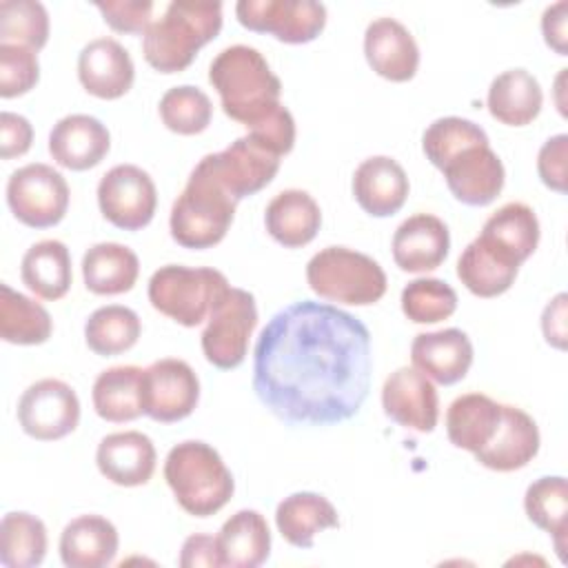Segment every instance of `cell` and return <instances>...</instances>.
<instances>
[{"label":"cell","instance_id":"cell-1","mask_svg":"<svg viewBox=\"0 0 568 568\" xmlns=\"http://www.w3.org/2000/svg\"><path fill=\"white\" fill-rule=\"evenodd\" d=\"M371 331L355 315L302 300L280 308L253 348V390L288 426H335L371 388Z\"/></svg>","mask_w":568,"mask_h":568},{"label":"cell","instance_id":"cell-2","mask_svg":"<svg viewBox=\"0 0 568 568\" xmlns=\"http://www.w3.org/2000/svg\"><path fill=\"white\" fill-rule=\"evenodd\" d=\"M209 82L220 95L222 111L246 129L257 126L282 106L280 78L266 58L248 44L222 49L209 67Z\"/></svg>","mask_w":568,"mask_h":568},{"label":"cell","instance_id":"cell-3","mask_svg":"<svg viewBox=\"0 0 568 568\" xmlns=\"http://www.w3.org/2000/svg\"><path fill=\"white\" fill-rule=\"evenodd\" d=\"M222 2L175 0L142 36L144 60L160 73L184 71L197 51L217 38Z\"/></svg>","mask_w":568,"mask_h":568},{"label":"cell","instance_id":"cell-4","mask_svg":"<svg viewBox=\"0 0 568 568\" xmlns=\"http://www.w3.org/2000/svg\"><path fill=\"white\" fill-rule=\"evenodd\" d=\"M164 479L175 501L193 517H211L233 497L235 481L220 453L200 439L175 444L164 459Z\"/></svg>","mask_w":568,"mask_h":568},{"label":"cell","instance_id":"cell-5","mask_svg":"<svg viewBox=\"0 0 568 568\" xmlns=\"http://www.w3.org/2000/svg\"><path fill=\"white\" fill-rule=\"evenodd\" d=\"M237 202L202 169H193L182 193L173 202L171 237L193 251L220 244L233 224Z\"/></svg>","mask_w":568,"mask_h":568},{"label":"cell","instance_id":"cell-6","mask_svg":"<svg viewBox=\"0 0 568 568\" xmlns=\"http://www.w3.org/2000/svg\"><path fill=\"white\" fill-rule=\"evenodd\" d=\"M311 291L324 300L351 306H368L384 297L386 273L366 253L346 246H326L306 264Z\"/></svg>","mask_w":568,"mask_h":568},{"label":"cell","instance_id":"cell-7","mask_svg":"<svg viewBox=\"0 0 568 568\" xmlns=\"http://www.w3.org/2000/svg\"><path fill=\"white\" fill-rule=\"evenodd\" d=\"M229 291L224 273L211 266H160L149 280V302L155 311L182 326H197L209 320L217 300Z\"/></svg>","mask_w":568,"mask_h":568},{"label":"cell","instance_id":"cell-8","mask_svg":"<svg viewBox=\"0 0 568 568\" xmlns=\"http://www.w3.org/2000/svg\"><path fill=\"white\" fill-rule=\"evenodd\" d=\"M257 326V304L253 293L229 286L213 306L202 331V353L209 364L222 371L237 368L248 351V339Z\"/></svg>","mask_w":568,"mask_h":568},{"label":"cell","instance_id":"cell-9","mask_svg":"<svg viewBox=\"0 0 568 568\" xmlns=\"http://www.w3.org/2000/svg\"><path fill=\"white\" fill-rule=\"evenodd\" d=\"M69 184L49 164L31 162L16 169L7 182V204L18 222L49 229L62 222L69 209Z\"/></svg>","mask_w":568,"mask_h":568},{"label":"cell","instance_id":"cell-10","mask_svg":"<svg viewBox=\"0 0 568 568\" xmlns=\"http://www.w3.org/2000/svg\"><path fill=\"white\" fill-rule=\"evenodd\" d=\"M211 175L235 202L255 195L280 171V155L257 142L253 135H242L217 153L204 155L197 164Z\"/></svg>","mask_w":568,"mask_h":568},{"label":"cell","instance_id":"cell-11","mask_svg":"<svg viewBox=\"0 0 568 568\" xmlns=\"http://www.w3.org/2000/svg\"><path fill=\"white\" fill-rule=\"evenodd\" d=\"M237 22L286 44H306L326 27V7L315 0H240Z\"/></svg>","mask_w":568,"mask_h":568},{"label":"cell","instance_id":"cell-12","mask_svg":"<svg viewBox=\"0 0 568 568\" xmlns=\"http://www.w3.org/2000/svg\"><path fill=\"white\" fill-rule=\"evenodd\" d=\"M98 206L104 220L122 231L144 229L158 206L151 175L135 164H115L98 182Z\"/></svg>","mask_w":568,"mask_h":568},{"label":"cell","instance_id":"cell-13","mask_svg":"<svg viewBox=\"0 0 568 568\" xmlns=\"http://www.w3.org/2000/svg\"><path fill=\"white\" fill-rule=\"evenodd\" d=\"M22 430L38 442H55L75 430L80 422V399L62 379H38L18 402Z\"/></svg>","mask_w":568,"mask_h":568},{"label":"cell","instance_id":"cell-14","mask_svg":"<svg viewBox=\"0 0 568 568\" xmlns=\"http://www.w3.org/2000/svg\"><path fill=\"white\" fill-rule=\"evenodd\" d=\"M200 402V379L195 371L178 357L149 364L142 373L144 415L160 424L189 417Z\"/></svg>","mask_w":568,"mask_h":568},{"label":"cell","instance_id":"cell-15","mask_svg":"<svg viewBox=\"0 0 568 568\" xmlns=\"http://www.w3.org/2000/svg\"><path fill=\"white\" fill-rule=\"evenodd\" d=\"M382 408L388 419L417 433H433L439 419L437 390L415 366H402L386 377Z\"/></svg>","mask_w":568,"mask_h":568},{"label":"cell","instance_id":"cell-16","mask_svg":"<svg viewBox=\"0 0 568 568\" xmlns=\"http://www.w3.org/2000/svg\"><path fill=\"white\" fill-rule=\"evenodd\" d=\"M444 180L453 197L466 206H486L504 189L506 171L490 144L464 149L444 169Z\"/></svg>","mask_w":568,"mask_h":568},{"label":"cell","instance_id":"cell-17","mask_svg":"<svg viewBox=\"0 0 568 568\" xmlns=\"http://www.w3.org/2000/svg\"><path fill=\"white\" fill-rule=\"evenodd\" d=\"M364 55L371 69L390 82H408L419 67V47L413 33L395 18L382 16L364 31Z\"/></svg>","mask_w":568,"mask_h":568},{"label":"cell","instance_id":"cell-18","mask_svg":"<svg viewBox=\"0 0 568 568\" xmlns=\"http://www.w3.org/2000/svg\"><path fill=\"white\" fill-rule=\"evenodd\" d=\"M78 80L87 93L100 100H118L133 87L135 67L118 40L95 38L78 55Z\"/></svg>","mask_w":568,"mask_h":568},{"label":"cell","instance_id":"cell-19","mask_svg":"<svg viewBox=\"0 0 568 568\" xmlns=\"http://www.w3.org/2000/svg\"><path fill=\"white\" fill-rule=\"evenodd\" d=\"M111 149L109 129L93 115L71 113L60 118L49 133V153L69 171L98 166Z\"/></svg>","mask_w":568,"mask_h":568},{"label":"cell","instance_id":"cell-20","mask_svg":"<svg viewBox=\"0 0 568 568\" xmlns=\"http://www.w3.org/2000/svg\"><path fill=\"white\" fill-rule=\"evenodd\" d=\"M539 453V428L535 419L510 404H501V419L493 439L475 453V459L497 473L524 468Z\"/></svg>","mask_w":568,"mask_h":568},{"label":"cell","instance_id":"cell-21","mask_svg":"<svg viewBox=\"0 0 568 568\" xmlns=\"http://www.w3.org/2000/svg\"><path fill=\"white\" fill-rule=\"evenodd\" d=\"M408 191L404 166L388 155L366 158L353 173V197L373 217L395 215L406 204Z\"/></svg>","mask_w":568,"mask_h":568},{"label":"cell","instance_id":"cell-22","mask_svg":"<svg viewBox=\"0 0 568 568\" xmlns=\"http://www.w3.org/2000/svg\"><path fill=\"white\" fill-rule=\"evenodd\" d=\"M393 260L406 273H426L442 266L450 251V233L444 220L417 213L404 220L393 235Z\"/></svg>","mask_w":568,"mask_h":568},{"label":"cell","instance_id":"cell-23","mask_svg":"<svg viewBox=\"0 0 568 568\" xmlns=\"http://www.w3.org/2000/svg\"><path fill=\"white\" fill-rule=\"evenodd\" d=\"M410 362L428 379L450 386L466 377L473 364V342L462 328H442L415 335Z\"/></svg>","mask_w":568,"mask_h":568},{"label":"cell","instance_id":"cell-24","mask_svg":"<svg viewBox=\"0 0 568 568\" xmlns=\"http://www.w3.org/2000/svg\"><path fill=\"white\" fill-rule=\"evenodd\" d=\"M158 453L149 435L140 430L111 433L95 450L98 470L118 486H144L155 473Z\"/></svg>","mask_w":568,"mask_h":568},{"label":"cell","instance_id":"cell-25","mask_svg":"<svg viewBox=\"0 0 568 568\" xmlns=\"http://www.w3.org/2000/svg\"><path fill=\"white\" fill-rule=\"evenodd\" d=\"M120 537L102 515H80L60 535V559L67 568H104L118 555Z\"/></svg>","mask_w":568,"mask_h":568},{"label":"cell","instance_id":"cell-26","mask_svg":"<svg viewBox=\"0 0 568 568\" xmlns=\"http://www.w3.org/2000/svg\"><path fill=\"white\" fill-rule=\"evenodd\" d=\"M264 226L284 248H300L315 240L322 226V211L311 193L286 189L266 204Z\"/></svg>","mask_w":568,"mask_h":568},{"label":"cell","instance_id":"cell-27","mask_svg":"<svg viewBox=\"0 0 568 568\" xmlns=\"http://www.w3.org/2000/svg\"><path fill=\"white\" fill-rule=\"evenodd\" d=\"M220 561L226 568H257L271 555V530L257 510L242 508L231 515L217 537Z\"/></svg>","mask_w":568,"mask_h":568},{"label":"cell","instance_id":"cell-28","mask_svg":"<svg viewBox=\"0 0 568 568\" xmlns=\"http://www.w3.org/2000/svg\"><path fill=\"white\" fill-rule=\"evenodd\" d=\"M477 237L521 266L539 244V220L528 204L508 202L484 222Z\"/></svg>","mask_w":568,"mask_h":568},{"label":"cell","instance_id":"cell-29","mask_svg":"<svg viewBox=\"0 0 568 568\" xmlns=\"http://www.w3.org/2000/svg\"><path fill=\"white\" fill-rule=\"evenodd\" d=\"M275 526L291 546L311 548L317 532L339 526V515L324 495L302 490L277 504Z\"/></svg>","mask_w":568,"mask_h":568},{"label":"cell","instance_id":"cell-30","mask_svg":"<svg viewBox=\"0 0 568 568\" xmlns=\"http://www.w3.org/2000/svg\"><path fill=\"white\" fill-rule=\"evenodd\" d=\"M486 104L497 122L526 126L539 115L544 91L537 78L526 69H508L490 82Z\"/></svg>","mask_w":568,"mask_h":568},{"label":"cell","instance_id":"cell-31","mask_svg":"<svg viewBox=\"0 0 568 568\" xmlns=\"http://www.w3.org/2000/svg\"><path fill=\"white\" fill-rule=\"evenodd\" d=\"M499 419L501 404L484 393H466L446 410V435L455 448L475 455L493 439Z\"/></svg>","mask_w":568,"mask_h":568},{"label":"cell","instance_id":"cell-32","mask_svg":"<svg viewBox=\"0 0 568 568\" xmlns=\"http://www.w3.org/2000/svg\"><path fill=\"white\" fill-rule=\"evenodd\" d=\"M22 284L42 300H60L73 282L71 253L60 240H40L27 248L20 264Z\"/></svg>","mask_w":568,"mask_h":568},{"label":"cell","instance_id":"cell-33","mask_svg":"<svg viewBox=\"0 0 568 568\" xmlns=\"http://www.w3.org/2000/svg\"><path fill=\"white\" fill-rule=\"evenodd\" d=\"M138 255L118 242H98L82 257L84 286L95 295L126 293L138 282Z\"/></svg>","mask_w":568,"mask_h":568},{"label":"cell","instance_id":"cell-34","mask_svg":"<svg viewBox=\"0 0 568 568\" xmlns=\"http://www.w3.org/2000/svg\"><path fill=\"white\" fill-rule=\"evenodd\" d=\"M142 373L144 368L126 364L102 371L91 390L93 408L104 422L124 424L144 415L142 404Z\"/></svg>","mask_w":568,"mask_h":568},{"label":"cell","instance_id":"cell-35","mask_svg":"<svg viewBox=\"0 0 568 568\" xmlns=\"http://www.w3.org/2000/svg\"><path fill=\"white\" fill-rule=\"evenodd\" d=\"M519 273V264L475 237L457 260V277L477 297L506 293Z\"/></svg>","mask_w":568,"mask_h":568},{"label":"cell","instance_id":"cell-36","mask_svg":"<svg viewBox=\"0 0 568 568\" xmlns=\"http://www.w3.org/2000/svg\"><path fill=\"white\" fill-rule=\"evenodd\" d=\"M524 510L528 519L548 532L555 541V550L566 561V535H568V481L561 475H546L535 479L524 495Z\"/></svg>","mask_w":568,"mask_h":568},{"label":"cell","instance_id":"cell-37","mask_svg":"<svg viewBox=\"0 0 568 568\" xmlns=\"http://www.w3.org/2000/svg\"><path fill=\"white\" fill-rule=\"evenodd\" d=\"M53 322L49 311L13 291L9 284H0V337L9 344L36 346L51 337Z\"/></svg>","mask_w":568,"mask_h":568},{"label":"cell","instance_id":"cell-38","mask_svg":"<svg viewBox=\"0 0 568 568\" xmlns=\"http://www.w3.org/2000/svg\"><path fill=\"white\" fill-rule=\"evenodd\" d=\"M47 526L40 517L11 510L0 521V564L7 568H36L47 555Z\"/></svg>","mask_w":568,"mask_h":568},{"label":"cell","instance_id":"cell-39","mask_svg":"<svg viewBox=\"0 0 568 568\" xmlns=\"http://www.w3.org/2000/svg\"><path fill=\"white\" fill-rule=\"evenodd\" d=\"M142 333L138 313L122 304L95 308L84 324V342L100 357H115L135 346Z\"/></svg>","mask_w":568,"mask_h":568},{"label":"cell","instance_id":"cell-40","mask_svg":"<svg viewBox=\"0 0 568 568\" xmlns=\"http://www.w3.org/2000/svg\"><path fill=\"white\" fill-rule=\"evenodd\" d=\"M477 144H488L486 131L473 120L457 118V115L437 118L426 126L422 135L424 155L439 171L464 149H470Z\"/></svg>","mask_w":568,"mask_h":568},{"label":"cell","instance_id":"cell-41","mask_svg":"<svg viewBox=\"0 0 568 568\" xmlns=\"http://www.w3.org/2000/svg\"><path fill=\"white\" fill-rule=\"evenodd\" d=\"M158 111L162 124L178 135H197L211 124L213 118L211 98L193 84L169 89L160 98Z\"/></svg>","mask_w":568,"mask_h":568},{"label":"cell","instance_id":"cell-42","mask_svg":"<svg viewBox=\"0 0 568 568\" xmlns=\"http://www.w3.org/2000/svg\"><path fill=\"white\" fill-rule=\"evenodd\" d=\"M49 40V13L38 0L0 2V44H22L40 51Z\"/></svg>","mask_w":568,"mask_h":568},{"label":"cell","instance_id":"cell-43","mask_svg":"<svg viewBox=\"0 0 568 568\" xmlns=\"http://www.w3.org/2000/svg\"><path fill=\"white\" fill-rule=\"evenodd\" d=\"M402 311L415 324H437L457 311V293L444 280L417 277L402 291Z\"/></svg>","mask_w":568,"mask_h":568},{"label":"cell","instance_id":"cell-44","mask_svg":"<svg viewBox=\"0 0 568 568\" xmlns=\"http://www.w3.org/2000/svg\"><path fill=\"white\" fill-rule=\"evenodd\" d=\"M40 80L38 51L22 44H0V98L29 93Z\"/></svg>","mask_w":568,"mask_h":568},{"label":"cell","instance_id":"cell-45","mask_svg":"<svg viewBox=\"0 0 568 568\" xmlns=\"http://www.w3.org/2000/svg\"><path fill=\"white\" fill-rule=\"evenodd\" d=\"M153 2L151 0H106L95 2V9L102 13L104 22L120 33H142L153 22Z\"/></svg>","mask_w":568,"mask_h":568},{"label":"cell","instance_id":"cell-46","mask_svg":"<svg viewBox=\"0 0 568 568\" xmlns=\"http://www.w3.org/2000/svg\"><path fill=\"white\" fill-rule=\"evenodd\" d=\"M568 135L566 133H557L552 138H548L539 153H537V173L541 178V182L557 191V193H566V180H568Z\"/></svg>","mask_w":568,"mask_h":568},{"label":"cell","instance_id":"cell-47","mask_svg":"<svg viewBox=\"0 0 568 568\" xmlns=\"http://www.w3.org/2000/svg\"><path fill=\"white\" fill-rule=\"evenodd\" d=\"M33 142V126L31 122L11 111L0 113V155L2 160L20 158L31 149Z\"/></svg>","mask_w":568,"mask_h":568},{"label":"cell","instance_id":"cell-48","mask_svg":"<svg viewBox=\"0 0 568 568\" xmlns=\"http://www.w3.org/2000/svg\"><path fill=\"white\" fill-rule=\"evenodd\" d=\"M178 564L182 568H200V566L217 568V566H222L215 537L204 535V532H195V535L186 537L182 544Z\"/></svg>","mask_w":568,"mask_h":568},{"label":"cell","instance_id":"cell-49","mask_svg":"<svg viewBox=\"0 0 568 568\" xmlns=\"http://www.w3.org/2000/svg\"><path fill=\"white\" fill-rule=\"evenodd\" d=\"M566 11H568V2L566 0H559L550 7L544 9L541 13V33H544V40L546 44L559 53V55H566L568 53V47H566V38H568V18H566Z\"/></svg>","mask_w":568,"mask_h":568},{"label":"cell","instance_id":"cell-50","mask_svg":"<svg viewBox=\"0 0 568 568\" xmlns=\"http://www.w3.org/2000/svg\"><path fill=\"white\" fill-rule=\"evenodd\" d=\"M566 300L568 295L566 293H559L555 295L544 313H541V331H544V337L548 344H552L555 348L564 351L566 348Z\"/></svg>","mask_w":568,"mask_h":568}]
</instances>
